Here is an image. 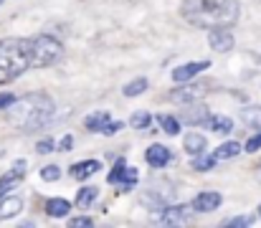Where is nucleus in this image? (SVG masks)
Returning a JSON list of instances; mask_svg holds the SVG:
<instances>
[{
  "label": "nucleus",
  "mask_w": 261,
  "mask_h": 228,
  "mask_svg": "<svg viewBox=\"0 0 261 228\" xmlns=\"http://www.w3.org/2000/svg\"><path fill=\"white\" fill-rule=\"evenodd\" d=\"M109 122H112L109 119V112H96V114H89L87 119H84V127H87L89 132H104V127Z\"/></svg>",
  "instance_id": "nucleus-17"
},
{
  "label": "nucleus",
  "mask_w": 261,
  "mask_h": 228,
  "mask_svg": "<svg viewBox=\"0 0 261 228\" xmlns=\"http://www.w3.org/2000/svg\"><path fill=\"white\" fill-rule=\"evenodd\" d=\"M180 15L195 28H231L241 15L239 0H182Z\"/></svg>",
  "instance_id": "nucleus-1"
},
{
  "label": "nucleus",
  "mask_w": 261,
  "mask_h": 228,
  "mask_svg": "<svg viewBox=\"0 0 261 228\" xmlns=\"http://www.w3.org/2000/svg\"><path fill=\"white\" fill-rule=\"evenodd\" d=\"M23 170H25V162H23V160H18V162H15V167L0 178V198H3L8 190H13V188L23 180Z\"/></svg>",
  "instance_id": "nucleus-12"
},
{
  "label": "nucleus",
  "mask_w": 261,
  "mask_h": 228,
  "mask_svg": "<svg viewBox=\"0 0 261 228\" xmlns=\"http://www.w3.org/2000/svg\"><path fill=\"white\" fill-rule=\"evenodd\" d=\"M56 150V142L54 140H41L38 145H36V152L38 155H48V152H54Z\"/></svg>",
  "instance_id": "nucleus-30"
},
{
  "label": "nucleus",
  "mask_w": 261,
  "mask_h": 228,
  "mask_svg": "<svg viewBox=\"0 0 261 228\" xmlns=\"http://www.w3.org/2000/svg\"><path fill=\"white\" fill-rule=\"evenodd\" d=\"M259 216H261V206H259Z\"/></svg>",
  "instance_id": "nucleus-35"
},
{
  "label": "nucleus",
  "mask_w": 261,
  "mask_h": 228,
  "mask_svg": "<svg viewBox=\"0 0 261 228\" xmlns=\"http://www.w3.org/2000/svg\"><path fill=\"white\" fill-rule=\"evenodd\" d=\"M69 226L71 228H89V226H94V218H89V216H76V218L69 221Z\"/></svg>",
  "instance_id": "nucleus-28"
},
{
  "label": "nucleus",
  "mask_w": 261,
  "mask_h": 228,
  "mask_svg": "<svg viewBox=\"0 0 261 228\" xmlns=\"http://www.w3.org/2000/svg\"><path fill=\"white\" fill-rule=\"evenodd\" d=\"M259 178H261V167H259Z\"/></svg>",
  "instance_id": "nucleus-36"
},
{
  "label": "nucleus",
  "mask_w": 261,
  "mask_h": 228,
  "mask_svg": "<svg viewBox=\"0 0 261 228\" xmlns=\"http://www.w3.org/2000/svg\"><path fill=\"white\" fill-rule=\"evenodd\" d=\"M241 119H244L246 127L261 132V107H246V109L241 112Z\"/></svg>",
  "instance_id": "nucleus-19"
},
{
  "label": "nucleus",
  "mask_w": 261,
  "mask_h": 228,
  "mask_svg": "<svg viewBox=\"0 0 261 228\" xmlns=\"http://www.w3.org/2000/svg\"><path fill=\"white\" fill-rule=\"evenodd\" d=\"M160 127H163V132L165 135H177L180 132V119H175V117H170V114H165V117H160Z\"/></svg>",
  "instance_id": "nucleus-24"
},
{
  "label": "nucleus",
  "mask_w": 261,
  "mask_h": 228,
  "mask_svg": "<svg viewBox=\"0 0 261 228\" xmlns=\"http://www.w3.org/2000/svg\"><path fill=\"white\" fill-rule=\"evenodd\" d=\"M69 211H71V203L64 200V198H51V200L46 203V213H48L51 218H64Z\"/></svg>",
  "instance_id": "nucleus-16"
},
{
  "label": "nucleus",
  "mask_w": 261,
  "mask_h": 228,
  "mask_svg": "<svg viewBox=\"0 0 261 228\" xmlns=\"http://www.w3.org/2000/svg\"><path fill=\"white\" fill-rule=\"evenodd\" d=\"M208 43H211L213 51L228 54V51L233 48V33H231L228 28H213V31L208 33Z\"/></svg>",
  "instance_id": "nucleus-9"
},
{
  "label": "nucleus",
  "mask_w": 261,
  "mask_h": 228,
  "mask_svg": "<svg viewBox=\"0 0 261 228\" xmlns=\"http://www.w3.org/2000/svg\"><path fill=\"white\" fill-rule=\"evenodd\" d=\"M20 208H23V200H20L18 195H8V198H3V200H0V221L18 216Z\"/></svg>",
  "instance_id": "nucleus-15"
},
{
  "label": "nucleus",
  "mask_w": 261,
  "mask_h": 228,
  "mask_svg": "<svg viewBox=\"0 0 261 228\" xmlns=\"http://www.w3.org/2000/svg\"><path fill=\"white\" fill-rule=\"evenodd\" d=\"M211 64L208 61H193V64H182V66H177L173 71V79L177 84H185V81H190V79H195V76L200 74V71H205Z\"/></svg>",
  "instance_id": "nucleus-11"
},
{
  "label": "nucleus",
  "mask_w": 261,
  "mask_h": 228,
  "mask_svg": "<svg viewBox=\"0 0 261 228\" xmlns=\"http://www.w3.org/2000/svg\"><path fill=\"white\" fill-rule=\"evenodd\" d=\"M195 218V208L193 206H170L163 211L160 223L163 226H185Z\"/></svg>",
  "instance_id": "nucleus-6"
},
{
  "label": "nucleus",
  "mask_w": 261,
  "mask_h": 228,
  "mask_svg": "<svg viewBox=\"0 0 261 228\" xmlns=\"http://www.w3.org/2000/svg\"><path fill=\"white\" fill-rule=\"evenodd\" d=\"M208 117H211L208 107H205V104H195V102H188L185 112H180V122H185V124H193V127H198V124H205V122H208Z\"/></svg>",
  "instance_id": "nucleus-8"
},
{
  "label": "nucleus",
  "mask_w": 261,
  "mask_h": 228,
  "mask_svg": "<svg viewBox=\"0 0 261 228\" xmlns=\"http://www.w3.org/2000/svg\"><path fill=\"white\" fill-rule=\"evenodd\" d=\"M41 178H43L46 183H54V180H59V178H61V170H59L56 165H46V167L41 170Z\"/></svg>",
  "instance_id": "nucleus-27"
},
{
  "label": "nucleus",
  "mask_w": 261,
  "mask_h": 228,
  "mask_svg": "<svg viewBox=\"0 0 261 228\" xmlns=\"http://www.w3.org/2000/svg\"><path fill=\"white\" fill-rule=\"evenodd\" d=\"M251 223H254V218H249V216H239V218L226 221V226L228 228H241V226H251Z\"/></svg>",
  "instance_id": "nucleus-29"
},
{
  "label": "nucleus",
  "mask_w": 261,
  "mask_h": 228,
  "mask_svg": "<svg viewBox=\"0 0 261 228\" xmlns=\"http://www.w3.org/2000/svg\"><path fill=\"white\" fill-rule=\"evenodd\" d=\"M101 170V162L99 160H84V162H76V165H71V178L74 180H87V178H91L94 172H99Z\"/></svg>",
  "instance_id": "nucleus-14"
},
{
  "label": "nucleus",
  "mask_w": 261,
  "mask_h": 228,
  "mask_svg": "<svg viewBox=\"0 0 261 228\" xmlns=\"http://www.w3.org/2000/svg\"><path fill=\"white\" fill-rule=\"evenodd\" d=\"M145 157H147V162L152 167H165L168 162H173V152L168 150L165 145H150L147 152H145Z\"/></svg>",
  "instance_id": "nucleus-13"
},
{
  "label": "nucleus",
  "mask_w": 261,
  "mask_h": 228,
  "mask_svg": "<svg viewBox=\"0 0 261 228\" xmlns=\"http://www.w3.org/2000/svg\"><path fill=\"white\" fill-rule=\"evenodd\" d=\"M71 145H74V137H71V135H66V137L61 140V150H71Z\"/></svg>",
  "instance_id": "nucleus-34"
},
{
  "label": "nucleus",
  "mask_w": 261,
  "mask_h": 228,
  "mask_svg": "<svg viewBox=\"0 0 261 228\" xmlns=\"http://www.w3.org/2000/svg\"><path fill=\"white\" fill-rule=\"evenodd\" d=\"M107 180L112 185H122V190H132L137 183V167H129L124 160H117V165L112 167V172L107 175Z\"/></svg>",
  "instance_id": "nucleus-5"
},
{
  "label": "nucleus",
  "mask_w": 261,
  "mask_h": 228,
  "mask_svg": "<svg viewBox=\"0 0 261 228\" xmlns=\"http://www.w3.org/2000/svg\"><path fill=\"white\" fill-rule=\"evenodd\" d=\"M28 69H31L28 38H3L0 41V84L18 79Z\"/></svg>",
  "instance_id": "nucleus-3"
},
{
  "label": "nucleus",
  "mask_w": 261,
  "mask_h": 228,
  "mask_svg": "<svg viewBox=\"0 0 261 228\" xmlns=\"http://www.w3.org/2000/svg\"><path fill=\"white\" fill-rule=\"evenodd\" d=\"M221 203H223L221 193L205 190V193H198V195H195V200H193V208H195V213H208V211H216Z\"/></svg>",
  "instance_id": "nucleus-10"
},
{
  "label": "nucleus",
  "mask_w": 261,
  "mask_h": 228,
  "mask_svg": "<svg viewBox=\"0 0 261 228\" xmlns=\"http://www.w3.org/2000/svg\"><path fill=\"white\" fill-rule=\"evenodd\" d=\"M13 99H15L13 94H0V109H8L13 104Z\"/></svg>",
  "instance_id": "nucleus-33"
},
{
  "label": "nucleus",
  "mask_w": 261,
  "mask_h": 228,
  "mask_svg": "<svg viewBox=\"0 0 261 228\" xmlns=\"http://www.w3.org/2000/svg\"><path fill=\"white\" fill-rule=\"evenodd\" d=\"M96 188H82L79 190V195H76V208H82V211H87L94 206V200H96Z\"/></svg>",
  "instance_id": "nucleus-21"
},
{
  "label": "nucleus",
  "mask_w": 261,
  "mask_h": 228,
  "mask_svg": "<svg viewBox=\"0 0 261 228\" xmlns=\"http://www.w3.org/2000/svg\"><path fill=\"white\" fill-rule=\"evenodd\" d=\"M150 122H152V117H150L147 112H137V114H135V117L129 119V124H132L135 130H145V127H147Z\"/></svg>",
  "instance_id": "nucleus-26"
},
{
  "label": "nucleus",
  "mask_w": 261,
  "mask_h": 228,
  "mask_svg": "<svg viewBox=\"0 0 261 228\" xmlns=\"http://www.w3.org/2000/svg\"><path fill=\"white\" fill-rule=\"evenodd\" d=\"M216 135H228L231 132V127H233V122L228 119V117H208V122H205Z\"/></svg>",
  "instance_id": "nucleus-20"
},
{
  "label": "nucleus",
  "mask_w": 261,
  "mask_h": 228,
  "mask_svg": "<svg viewBox=\"0 0 261 228\" xmlns=\"http://www.w3.org/2000/svg\"><path fill=\"white\" fill-rule=\"evenodd\" d=\"M244 150H246V152L261 150V132H259V135H254V137H251V140H249V142L244 145Z\"/></svg>",
  "instance_id": "nucleus-31"
},
{
  "label": "nucleus",
  "mask_w": 261,
  "mask_h": 228,
  "mask_svg": "<svg viewBox=\"0 0 261 228\" xmlns=\"http://www.w3.org/2000/svg\"><path fill=\"white\" fill-rule=\"evenodd\" d=\"M147 89V79H135L124 86V96H140Z\"/></svg>",
  "instance_id": "nucleus-25"
},
{
  "label": "nucleus",
  "mask_w": 261,
  "mask_h": 228,
  "mask_svg": "<svg viewBox=\"0 0 261 228\" xmlns=\"http://www.w3.org/2000/svg\"><path fill=\"white\" fill-rule=\"evenodd\" d=\"M54 109H56V104L48 94L33 91L20 99H13V104L8 107V122L20 132H36L51 122Z\"/></svg>",
  "instance_id": "nucleus-2"
},
{
  "label": "nucleus",
  "mask_w": 261,
  "mask_h": 228,
  "mask_svg": "<svg viewBox=\"0 0 261 228\" xmlns=\"http://www.w3.org/2000/svg\"><path fill=\"white\" fill-rule=\"evenodd\" d=\"M119 130H122V122H109V124L104 127V132H101V135H117Z\"/></svg>",
  "instance_id": "nucleus-32"
},
{
  "label": "nucleus",
  "mask_w": 261,
  "mask_h": 228,
  "mask_svg": "<svg viewBox=\"0 0 261 228\" xmlns=\"http://www.w3.org/2000/svg\"><path fill=\"white\" fill-rule=\"evenodd\" d=\"M208 86H211V84H205V81H203V84H188V86H180V89H175L173 94H170V99H173V102H180V104L198 102L200 96L208 94V91H205Z\"/></svg>",
  "instance_id": "nucleus-7"
},
{
  "label": "nucleus",
  "mask_w": 261,
  "mask_h": 228,
  "mask_svg": "<svg viewBox=\"0 0 261 228\" xmlns=\"http://www.w3.org/2000/svg\"><path fill=\"white\" fill-rule=\"evenodd\" d=\"M216 155H203V152H198L195 155V160H193V167L195 170H211V167H216Z\"/></svg>",
  "instance_id": "nucleus-23"
},
{
  "label": "nucleus",
  "mask_w": 261,
  "mask_h": 228,
  "mask_svg": "<svg viewBox=\"0 0 261 228\" xmlns=\"http://www.w3.org/2000/svg\"><path fill=\"white\" fill-rule=\"evenodd\" d=\"M182 147H185V152H190V155H198V152L205 150V137L200 132H188L185 140H182Z\"/></svg>",
  "instance_id": "nucleus-18"
},
{
  "label": "nucleus",
  "mask_w": 261,
  "mask_h": 228,
  "mask_svg": "<svg viewBox=\"0 0 261 228\" xmlns=\"http://www.w3.org/2000/svg\"><path fill=\"white\" fill-rule=\"evenodd\" d=\"M28 48H31V66L33 69H46L61 61L64 56V46L59 38L48 36V33H38L33 38H28Z\"/></svg>",
  "instance_id": "nucleus-4"
},
{
  "label": "nucleus",
  "mask_w": 261,
  "mask_h": 228,
  "mask_svg": "<svg viewBox=\"0 0 261 228\" xmlns=\"http://www.w3.org/2000/svg\"><path fill=\"white\" fill-rule=\"evenodd\" d=\"M241 152V145L239 142H223L221 147H216V160H231Z\"/></svg>",
  "instance_id": "nucleus-22"
}]
</instances>
